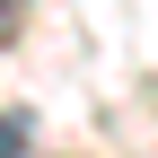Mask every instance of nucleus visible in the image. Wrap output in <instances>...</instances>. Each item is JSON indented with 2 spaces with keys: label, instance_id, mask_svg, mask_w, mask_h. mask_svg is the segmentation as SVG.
I'll list each match as a JSON object with an SVG mask.
<instances>
[{
  "label": "nucleus",
  "instance_id": "1",
  "mask_svg": "<svg viewBox=\"0 0 158 158\" xmlns=\"http://www.w3.org/2000/svg\"><path fill=\"white\" fill-rule=\"evenodd\" d=\"M35 149V114L27 106H0V158H27Z\"/></svg>",
  "mask_w": 158,
  "mask_h": 158
},
{
  "label": "nucleus",
  "instance_id": "2",
  "mask_svg": "<svg viewBox=\"0 0 158 158\" xmlns=\"http://www.w3.org/2000/svg\"><path fill=\"white\" fill-rule=\"evenodd\" d=\"M18 35H27V0H0V53H9Z\"/></svg>",
  "mask_w": 158,
  "mask_h": 158
}]
</instances>
